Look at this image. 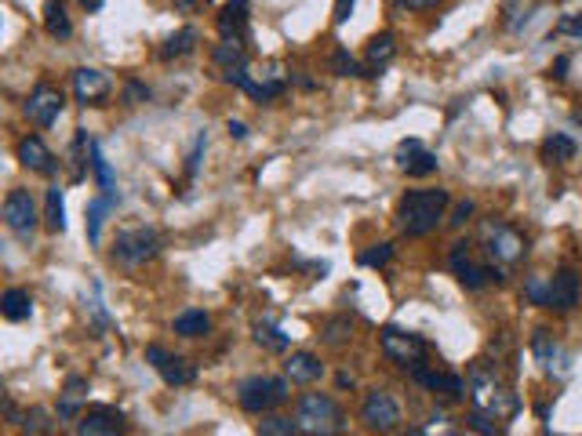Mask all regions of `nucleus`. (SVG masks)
Masks as SVG:
<instances>
[{
  "label": "nucleus",
  "instance_id": "34",
  "mask_svg": "<svg viewBox=\"0 0 582 436\" xmlns=\"http://www.w3.org/2000/svg\"><path fill=\"white\" fill-rule=\"evenodd\" d=\"M113 204H117V200H110V197H99V200H91V204H88V240H91V244H99L102 215H106Z\"/></svg>",
  "mask_w": 582,
  "mask_h": 436
},
{
  "label": "nucleus",
  "instance_id": "13",
  "mask_svg": "<svg viewBox=\"0 0 582 436\" xmlns=\"http://www.w3.org/2000/svg\"><path fill=\"white\" fill-rule=\"evenodd\" d=\"M215 66L222 70V77L244 88V80L251 77L248 73V51H244L241 40H222L219 48H215Z\"/></svg>",
  "mask_w": 582,
  "mask_h": 436
},
{
  "label": "nucleus",
  "instance_id": "30",
  "mask_svg": "<svg viewBox=\"0 0 582 436\" xmlns=\"http://www.w3.org/2000/svg\"><path fill=\"white\" fill-rule=\"evenodd\" d=\"M44 222H48L51 233H62V229H66V204H62L59 186H51L48 197H44Z\"/></svg>",
  "mask_w": 582,
  "mask_h": 436
},
{
  "label": "nucleus",
  "instance_id": "10",
  "mask_svg": "<svg viewBox=\"0 0 582 436\" xmlns=\"http://www.w3.org/2000/svg\"><path fill=\"white\" fill-rule=\"evenodd\" d=\"M361 422L368 429H375V433H390V429H397V422H401V407H397V400H393L390 393L372 389L361 404Z\"/></svg>",
  "mask_w": 582,
  "mask_h": 436
},
{
  "label": "nucleus",
  "instance_id": "17",
  "mask_svg": "<svg viewBox=\"0 0 582 436\" xmlns=\"http://www.w3.org/2000/svg\"><path fill=\"white\" fill-rule=\"evenodd\" d=\"M73 95H77V102H84V106H99V102H106V95H110V77L102 70H77L73 73Z\"/></svg>",
  "mask_w": 582,
  "mask_h": 436
},
{
  "label": "nucleus",
  "instance_id": "21",
  "mask_svg": "<svg viewBox=\"0 0 582 436\" xmlns=\"http://www.w3.org/2000/svg\"><path fill=\"white\" fill-rule=\"evenodd\" d=\"M19 160H22V168L41 171V175H51V171H55V157H51V149L44 146L37 135H26V139L19 142Z\"/></svg>",
  "mask_w": 582,
  "mask_h": 436
},
{
  "label": "nucleus",
  "instance_id": "7",
  "mask_svg": "<svg viewBox=\"0 0 582 436\" xmlns=\"http://www.w3.org/2000/svg\"><path fill=\"white\" fill-rule=\"evenodd\" d=\"M448 262H452L455 277H459V284L466 291H477L484 288V284H499V269H495V262H473V251L470 244H455L452 255H448Z\"/></svg>",
  "mask_w": 582,
  "mask_h": 436
},
{
  "label": "nucleus",
  "instance_id": "31",
  "mask_svg": "<svg viewBox=\"0 0 582 436\" xmlns=\"http://www.w3.org/2000/svg\"><path fill=\"white\" fill-rule=\"evenodd\" d=\"M397 55V44H393L390 33H379V37H372V44H368V73L382 70L386 62Z\"/></svg>",
  "mask_w": 582,
  "mask_h": 436
},
{
  "label": "nucleus",
  "instance_id": "27",
  "mask_svg": "<svg viewBox=\"0 0 582 436\" xmlns=\"http://www.w3.org/2000/svg\"><path fill=\"white\" fill-rule=\"evenodd\" d=\"M284 88H288V84H284V77H277V73H270V77H262V80H255V77L244 80V91H248L255 102L277 99V95H284Z\"/></svg>",
  "mask_w": 582,
  "mask_h": 436
},
{
  "label": "nucleus",
  "instance_id": "47",
  "mask_svg": "<svg viewBox=\"0 0 582 436\" xmlns=\"http://www.w3.org/2000/svg\"><path fill=\"white\" fill-rule=\"evenodd\" d=\"M342 331H346V324H332V327H328V342H332V346L346 342V335H342Z\"/></svg>",
  "mask_w": 582,
  "mask_h": 436
},
{
  "label": "nucleus",
  "instance_id": "33",
  "mask_svg": "<svg viewBox=\"0 0 582 436\" xmlns=\"http://www.w3.org/2000/svg\"><path fill=\"white\" fill-rule=\"evenodd\" d=\"M193 44H197V30H193V26H186V30L171 33V37L164 40L161 59H179V55H190Z\"/></svg>",
  "mask_w": 582,
  "mask_h": 436
},
{
  "label": "nucleus",
  "instance_id": "35",
  "mask_svg": "<svg viewBox=\"0 0 582 436\" xmlns=\"http://www.w3.org/2000/svg\"><path fill=\"white\" fill-rule=\"evenodd\" d=\"M259 436H299V426H295L291 418H281V415H262Z\"/></svg>",
  "mask_w": 582,
  "mask_h": 436
},
{
  "label": "nucleus",
  "instance_id": "32",
  "mask_svg": "<svg viewBox=\"0 0 582 436\" xmlns=\"http://www.w3.org/2000/svg\"><path fill=\"white\" fill-rule=\"evenodd\" d=\"M255 342H259L262 349H273V353H284V349H288V342L291 338L284 335L281 327L273 324V320H259V324H255Z\"/></svg>",
  "mask_w": 582,
  "mask_h": 436
},
{
  "label": "nucleus",
  "instance_id": "5",
  "mask_svg": "<svg viewBox=\"0 0 582 436\" xmlns=\"http://www.w3.org/2000/svg\"><path fill=\"white\" fill-rule=\"evenodd\" d=\"M237 400L251 415H266V411H273L277 404L288 400V382L270 375H251L237 386Z\"/></svg>",
  "mask_w": 582,
  "mask_h": 436
},
{
  "label": "nucleus",
  "instance_id": "3",
  "mask_svg": "<svg viewBox=\"0 0 582 436\" xmlns=\"http://www.w3.org/2000/svg\"><path fill=\"white\" fill-rule=\"evenodd\" d=\"M295 426L306 436H339L346 429V415L332 397L324 393H306L295 404Z\"/></svg>",
  "mask_w": 582,
  "mask_h": 436
},
{
  "label": "nucleus",
  "instance_id": "53",
  "mask_svg": "<svg viewBox=\"0 0 582 436\" xmlns=\"http://www.w3.org/2000/svg\"><path fill=\"white\" fill-rule=\"evenodd\" d=\"M575 120H579V124H582V109H579V113H575Z\"/></svg>",
  "mask_w": 582,
  "mask_h": 436
},
{
  "label": "nucleus",
  "instance_id": "44",
  "mask_svg": "<svg viewBox=\"0 0 582 436\" xmlns=\"http://www.w3.org/2000/svg\"><path fill=\"white\" fill-rule=\"evenodd\" d=\"M353 4H357V0H335V26H342V22L350 19Z\"/></svg>",
  "mask_w": 582,
  "mask_h": 436
},
{
  "label": "nucleus",
  "instance_id": "40",
  "mask_svg": "<svg viewBox=\"0 0 582 436\" xmlns=\"http://www.w3.org/2000/svg\"><path fill=\"white\" fill-rule=\"evenodd\" d=\"M84 146H88V135H84V131H77V139H73V149H70V157H73V175H70V179L73 182L84 179V168H81V164H84V160H81V149Z\"/></svg>",
  "mask_w": 582,
  "mask_h": 436
},
{
  "label": "nucleus",
  "instance_id": "1",
  "mask_svg": "<svg viewBox=\"0 0 582 436\" xmlns=\"http://www.w3.org/2000/svg\"><path fill=\"white\" fill-rule=\"evenodd\" d=\"M444 208H448V193L444 189H412L397 204V226L408 237H426L444 218Z\"/></svg>",
  "mask_w": 582,
  "mask_h": 436
},
{
  "label": "nucleus",
  "instance_id": "9",
  "mask_svg": "<svg viewBox=\"0 0 582 436\" xmlns=\"http://www.w3.org/2000/svg\"><path fill=\"white\" fill-rule=\"evenodd\" d=\"M4 226L22 240L33 237V229H37V204H33L30 189H11L8 197H4Z\"/></svg>",
  "mask_w": 582,
  "mask_h": 436
},
{
  "label": "nucleus",
  "instance_id": "8",
  "mask_svg": "<svg viewBox=\"0 0 582 436\" xmlns=\"http://www.w3.org/2000/svg\"><path fill=\"white\" fill-rule=\"evenodd\" d=\"M382 353L393 360V364L401 367H419L422 360H426V342H422L419 335H412V331H401V327H382Z\"/></svg>",
  "mask_w": 582,
  "mask_h": 436
},
{
  "label": "nucleus",
  "instance_id": "18",
  "mask_svg": "<svg viewBox=\"0 0 582 436\" xmlns=\"http://www.w3.org/2000/svg\"><path fill=\"white\" fill-rule=\"evenodd\" d=\"M412 378L419 382V386L430 389V393H444V397H452V400H462V393H470V386H466L459 375H448V371H430L426 364L412 367Z\"/></svg>",
  "mask_w": 582,
  "mask_h": 436
},
{
  "label": "nucleus",
  "instance_id": "36",
  "mask_svg": "<svg viewBox=\"0 0 582 436\" xmlns=\"http://www.w3.org/2000/svg\"><path fill=\"white\" fill-rule=\"evenodd\" d=\"M495 422H499V418L484 415V411H477V407H473L470 418H466V429H473L477 436H502V426H495Z\"/></svg>",
  "mask_w": 582,
  "mask_h": 436
},
{
  "label": "nucleus",
  "instance_id": "23",
  "mask_svg": "<svg viewBox=\"0 0 582 436\" xmlns=\"http://www.w3.org/2000/svg\"><path fill=\"white\" fill-rule=\"evenodd\" d=\"M0 313H4V320H11V324H19V320H30V313H33L30 291L8 288V291H4V298H0Z\"/></svg>",
  "mask_w": 582,
  "mask_h": 436
},
{
  "label": "nucleus",
  "instance_id": "6",
  "mask_svg": "<svg viewBox=\"0 0 582 436\" xmlns=\"http://www.w3.org/2000/svg\"><path fill=\"white\" fill-rule=\"evenodd\" d=\"M161 251V237L146 226H135V229H124L117 233V244H113V262L124 269H135L142 262H150L153 255Z\"/></svg>",
  "mask_w": 582,
  "mask_h": 436
},
{
  "label": "nucleus",
  "instance_id": "28",
  "mask_svg": "<svg viewBox=\"0 0 582 436\" xmlns=\"http://www.w3.org/2000/svg\"><path fill=\"white\" fill-rule=\"evenodd\" d=\"M208 327H211V320L201 309H186V313L175 317V335H182V338H201V335H208Z\"/></svg>",
  "mask_w": 582,
  "mask_h": 436
},
{
  "label": "nucleus",
  "instance_id": "39",
  "mask_svg": "<svg viewBox=\"0 0 582 436\" xmlns=\"http://www.w3.org/2000/svg\"><path fill=\"white\" fill-rule=\"evenodd\" d=\"M393 258V244H375L372 251H361V266H386Z\"/></svg>",
  "mask_w": 582,
  "mask_h": 436
},
{
  "label": "nucleus",
  "instance_id": "26",
  "mask_svg": "<svg viewBox=\"0 0 582 436\" xmlns=\"http://www.w3.org/2000/svg\"><path fill=\"white\" fill-rule=\"evenodd\" d=\"M88 400V378H70L66 389H62V404H59V418H73L81 411V404Z\"/></svg>",
  "mask_w": 582,
  "mask_h": 436
},
{
  "label": "nucleus",
  "instance_id": "46",
  "mask_svg": "<svg viewBox=\"0 0 582 436\" xmlns=\"http://www.w3.org/2000/svg\"><path fill=\"white\" fill-rule=\"evenodd\" d=\"M226 131H230V139H248V128H244L241 120H230V124H226Z\"/></svg>",
  "mask_w": 582,
  "mask_h": 436
},
{
  "label": "nucleus",
  "instance_id": "14",
  "mask_svg": "<svg viewBox=\"0 0 582 436\" xmlns=\"http://www.w3.org/2000/svg\"><path fill=\"white\" fill-rule=\"evenodd\" d=\"M579 302V277H575L572 269H561V273H553L546 277V309H557V313H568V309Z\"/></svg>",
  "mask_w": 582,
  "mask_h": 436
},
{
  "label": "nucleus",
  "instance_id": "20",
  "mask_svg": "<svg viewBox=\"0 0 582 436\" xmlns=\"http://www.w3.org/2000/svg\"><path fill=\"white\" fill-rule=\"evenodd\" d=\"M244 30H248V0H226L219 11L222 40H244Z\"/></svg>",
  "mask_w": 582,
  "mask_h": 436
},
{
  "label": "nucleus",
  "instance_id": "11",
  "mask_svg": "<svg viewBox=\"0 0 582 436\" xmlns=\"http://www.w3.org/2000/svg\"><path fill=\"white\" fill-rule=\"evenodd\" d=\"M66 109V95H62L55 84H37L30 91V99H26V117L37 124V128H51L59 113Z\"/></svg>",
  "mask_w": 582,
  "mask_h": 436
},
{
  "label": "nucleus",
  "instance_id": "37",
  "mask_svg": "<svg viewBox=\"0 0 582 436\" xmlns=\"http://www.w3.org/2000/svg\"><path fill=\"white\" fill-rule=\"evenodd\" d=\"M332 66H335V73H339V77H364V70L357 66V59H353L350 51H335Z\"/></svg>",
  "mask_w": 582,
  "mask_h": 436
},
{
  "label": "nucleus",
  "instance_id": "52",
  "mask_svg": "<svg viewBox=\"0 0 582 436\" xmlns=\"http://www.w3.org/2000/svg\"><path fill=\"white\" fill-rule=\"evenodd\" d=\"M408 436H426V433H422V429H412V433H408Z\"/></svg>",
  "mask_w": 582,
  "mask_h": 436
},
{
  "label": "nucleus",
  "instance_id": "12",
  "mask_svg": "<svg viewBox=\"0 0 582 436\" xmlns=\"http://www.w3.org/2000/svg\"><path fill=\"white\" fill-rule=\"evenodd\" d=\"M146 360L157 367V375H161L168 386H190L193 378H197V367H193L190 360L175 357V353H168L164 346H150V349H146Z\"/></svg>",
  "mask_w": 582,
  "mask_h": 436
},
{
  "label": "nucleus",
  "instance_id": "2",
  "mask_svg": "<svg viewBox=\"0 0 582 436\" xmlns=\"http://www.w3.org/2000/svg\"><path fill=\"white\" fill-rule=\"evenodd\" d=\"M466 386H470V400L477 411H484V415L492 418H510L517 415V407H521V400H517V393H513L510 386H502L499 375L495 371H488L484 364H473L470 367V378H466Z\"/></svg>",
  "mask_w": 582,
  "mask_h": 436
},
{
  "label": "nucleus",
  "instance_id": "19",
  "mask_svg": "<svg viewBox=\"0 0 582 436\" xmlns=\"http://www.w3.org/2000/svg\"><path fill=\"white\" fill-rule=\"evenodd\" d=\"M532 353L539 357V364H542V371H550V375H557V378H564L568 371H572V357L564 353L557 342H553L546 331H539V335L532 338Z\"/></svg>",
  "mask_w": 582,
  "mask_h": 436
},
{
  "label": "nucleus",
  "instance_id": "16",
  "mask_svg": "<svg viewBox=\"0 0 582 436\" xmlns=\"http://www.w3.org/2000/svg\"><path fill=\"white\" fill-rule=\"evenodd\" d=\"M397 168L408 171L412 179H426V175L437 171V157H433L430 149H422L419 139H408L397 146Z\"/></svg>",
  "mask_w": 582,
  "mask_h": 436
},
{
  "label": "nucleus",
  "instance_id": "29",
  "mask_svg": "<svg viewBox=\"0 0 582 436\" xmlns=\"http://www.w3.org/2000/svg\"><path fill=\"white\" fill-rule=\"evenodd\" d=\"M572 157H575V142L568 135H561V131H553L550 139L542 142V160L546 164H564V160Z\"/></svg>",
  "mask_w": 582,
  "mask_h": 436
},
{
  "label": "nucleus",
  "instance_id": "22",
  "mask_svg": "<svg viewBox=\"0 0 582 436\" xmlns=\"http://www.w3.org/2000/svg\"><path fill=\"white\" fill-rule=\"evenodd\" d=\"M284 375H288L291 382H299V386H310V382H317V378L324 375V364H321V357H313V353H291L288 364H284Z\"/></svg>",
  "mask_w": 582,
  "mask_h": 436
},
{
  "label": "nucleus",
  "instance_id": "38",
  "mask_svg": "<svg viewBox=\"0 0 582 436\" xmlns=\"http://www.w3.org/2000/svg\"><path fill=\"white\" fill-rule=\"evenodd\" d=\"M48 426L51 422H48V411H44V407H30L26 418H22V429H26V433H44Z\"/></svg>",
  "mask_w": 582,
  "mask_h": 436
},
{
  "label": "nucleus",
  "instance_id": "43",
  "mask_svg": "<svg viewBox=\"0 0 582 436\" xmlns=\"http://www.w3.org/2000/svg\"><path fill=\"white\" fill-rule=\"evenodd\" d=\"M470 215H473V204H470V200H459L448 222H452V226H466V218H470Z\"/></svg>",
  "mask_w": 582,
  "mask_h": 436
},
{
  "label": "nucleus",
  "instance_id": "42",
  "mask_svg": "<svg viewBox=\"0 0 582 436\" xmlns=\"http://www.w3.org/2000/svg\"><path fill=\"white\" fill-rule=\"evenodd\" d=\"M204 146H208V139H204V135H197V142H193V149H190V164H186V171H190V179L197 175V168H201V153H204Z\"/></svg>",
  "mask_w": 582,
  "mask_h": 436
},
{
  "label": "nucleus",
  "instance_id": "41",
  "mask_svg": "<svg viewBox=\"0 0 582 436\" xmlns=\"http://www.w3.org/2000/svg\"><path fill=\"white\" fill-rule=\"evenodd\" d=\"M557 33L561 37H582V15H568V19L557 22Z\"/></svg>",
  "mask_w": 582,
  "mask_h": 436
},
{
  "label": "nucleus",
  "instance_id": "51",
  "mask_svg": "<svg viewBox=\"0 0 582 436\" xmlns=\"http://www.w3.org/2000/svg\"><path fill=\"white\" fill-rule=\"evenodd\" d=\"M175 4H179V11H193L197 4H201V0H175Z\"/></svg>",
  "mask_w": 582,
  "mask_h": 436
},
{
  "label": "nucleus",
  "instance_id": "48",
  "mask_svg": "<svg viewBox=\"0 0 582 436\" xmlns=\"http://www.w3.org/2000/svg\"><path fill=\"white\" fill-rule=\"evenodd\" d=\"M150 91L146 88H139V84H128V102H135V99H146Z\"/></svg>",
  "mask_w": 582,
  "mask_h": 436
},
{
  "label": "nucleus",
  "instance_id": "50",
  "mask_svg": "<svg viewBox=\"0 0 582 436\" xmlns=\"http://www.w3.org/2000/svg\"><path fill=\"white\" fill-rule=\"evenodd\" d=\"M102 4H106V0H81V8H88V11H102Z\"/></svg>",
  "mask_w": 582,
  "mask_h": 436
},
{
  "label": "nucleus",
  "instance_id": "4",
  "mask_svg": "<svg viewBox=\"0 0 582 436\" xmlns=\"http://www.w3.org/2000/svg\"><path fill=\"white\" fill-rule=\"evenodd\" d=\"M481 244H484V255L492 258L495 266H513V262H521L524 251H528L521 233L513 226H506V222H499V218L481 222Z\"/></svg>",
  "mask_w": 582,
  "mask_h": 436
},
{
  "label": "nucleus",
  "instance_id": "15",
  "mask_svg": "<svg viewBox=\"0 0 582 436\" xmlns=\"http://www.w3.org/2000/svg\"><path fill=\"white\" fill-rule=\"evenodd\" d=\"M77 436H124V415L113 407H91L77 418Z\"/></svg>",
  "mask_w": 582,
  "mask_h": 436
},
{
  "label": "nucleus",
  "instance_id": "25",
  "mask_svg": "<svg viewBox=\"0 0 582 436\" xmlns=\"http://www.w3.org/2000/svg\"><path fill=\"white\" fill-rule=\"evenodd\" d=\"M44 30L55 40H66L73 33V22H70V15H66V8H62V0H48V4H44Z\"/></svg>",
  "mask_w": 582,
  "mask_h": 436
},
{
  "label": "nucleus",
  "instance_id": "45",
  "mask_svg": "<svg viewBox=\"0 0 582 436\" xmlns=\"http://www.w3.org/2000/svg\"><path fill=\"white\" fill-rule=\"evenodd\" d=\"M401 8H412V11H426L433 8V4H441V0H397Z\"/></svg>",
  "mask_w": 582,
  "mask_h": 436
},
{
  "label": "nucleus",
  "instance_id": "49",
  "mask_svg": "<svg viewBox=\"0 0 582 436\" xmlns=\"http://www.w3.org/2000/svg\"><path fill=\"white\" fill-rule=\"evenodd\" d=\"M564 70H568V59H557V62H553V77H557V80L564 77Z\"/></svg>",
  "mask_w": 582,
  "mask_h": 436
},
{
  "label": "nucleus",
  "instance_id": "24",
  "mask_svg": "<svg viewBox=\"0 0 582 436\" xmlns=\"http://www.w3.org/2000/svg\"><path fill=\"white\" fill-rule=\"evenodd\" d=\"M88 153H91V171H95V179H99V189H102V197H110V200H121L117 197V182H113V171H110V160L102 157V149L99 142H88Z\"/></svg>",
  "mask_w": 582,
  "mask_h": 436
}]
</instances>
